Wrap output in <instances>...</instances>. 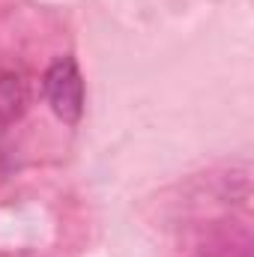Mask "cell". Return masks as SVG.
<instances>
[{
    "label": "cell",
    "mask_w": 254,
    "mask_h": 257,
    "mask_svg": "<svg viewBox=\"0 0 254 257\" xmlns=\"http://www.w3.org/2000/svg\"><path fill=\"white\" fill-rule=\"evenodd\" d=\"M45 99L57 120L75 126L84 114V78L72 57H60L45 72Z\"/></svg>",
    "instance_id": "1"
},
{
    "label": "cell",
    "mask_w": 254,
    "mask_h": 257,
    "mask_svg": "<svg viewBox=\"0 0 254 257\" xmlns=\"http://www.w3.org/2000/svg\"><path fill=\"white\" fill-rule=\"evenodd\" d=\"M27 84L15 72H0V123H12L27 108Z\"/></svg>",
    "instance_id": "2"
}]
</instances>
